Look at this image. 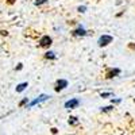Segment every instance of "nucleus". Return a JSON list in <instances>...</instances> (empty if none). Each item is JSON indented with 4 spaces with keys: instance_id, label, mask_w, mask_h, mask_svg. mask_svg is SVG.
Here are the masks:
<instances>
[{
    "instance_id": "obj_8",
    "label": "nucleus",
    "mask_w": 135,
    "mask_h": 135,
    "mask_svg": "<svg viewBox=\"0 0 135 135\" xmlns=\"http://www.w3.org/2000/svg\"><path fill=\"white\" fill-rule=\"evenodd\" d=\"M27 86H28L27 83H22V84H19V85L16 86V92H23Z\"/></svg>"
},
{
    "instance_id": "obj_15",
    "label": "nucleus",
    "mask_w": 135,
    "mask_h": 135,
    "mask_svg": "<svg viewBox=\"0 0 135 135\" xmlns=\"http://www.w3.org/2000/svg\"><path fill=\"white\" fill-rule=\"evenodd\" d=\"M78 11H80V12H84V11H85V7H78Z\"/></svg>"
},
{
    "instance_id": "obj_20",
    "label": "nucleus",
    "mask_w": 135,
    "mask_h": 135,
    "mask_svg": "<svg viewBox=\"0 0 135 135\" xmlns=\"http://www.w3.org/2000/svg\"><path fill=\"white\" fill-rule=\"evenodd\" d=\"M134 101H135V99H134Z\"/></svg>"
},
{
    "instance_id": "obj_4",
    "label": "nucleus",
    "mask_w": 135,
    "mask_h": 135,
    "mask_svg": "<svg viewBox=\"0 0 135 135\" xmlns=\"http://www.w3.org/2000/svg\"><path fill=\"white\" fill-rule=\"evenodd\" d=\"M66 86H68V81L66 80H58L57 81V86H55V92L62 91V89L66 88Z\"/></svg>"
},
{
    "instance_id": "obj_17",
    "label": "nucleus",
    "mask_w": 135,
    "mask_h": 135,
    "mask_svg": "<svg viewBox=\"0 0 135 135\" xmlns=\"http://www.w3.org/2000/svg\"><path fill=\"white\" fill-rule=\"evenodd\" d=\"M7 2H8L9 4H14V3H15V0H7Z\"/></svg>"
},
{
    "instance_id": "obj_9",
    "label": "nucleus",
    "mask_w": 135,
    "mask_h": 135,
    "mask_svg": "<svg viewBox=\"0 0 135 135\" xmlns=\"http://www.w3.org/2000/svg\"><path fill=\"white\" fill-rule=\"evenodd\" d=\"M77 123H78V120H77V118H76V116H70V118H69V124L76 126Z\"/></svg>"
},
{
    "instance_id": "obj_13",
    "label": "nucleus",
    "mask_w": 135,
    "mask_h": 135,
    "mask_svg": "<svg viewBox=\"0 0 135 135\" xmlns=\"http://www.w3.org/2000/svg\"><path fill=\"white\" fill-rule=\"evenodd\" d=\"M112 108H114V107H104V108H101V111H103V112H108V111H111Z\"/></svg>"
},
{
    "instance_id": "obj_14",
    "label": "nucleus",
    "mask_w": 135,
    "mask_h": 135,
    "mask_svg": "<svg viewBox=\"0 0 135 135\" xmlns=\"http://www.w3.org/2000/svg\"><path fill=\"white\" fill-rule=\"evenodd\" d=\"M109 95H111V92H104V93H101V97H107Z\"/></svg>"
},
{
    "instance_id": "obj_19",
    "label": "nucleus",
    "mask_w": 135,
    "mask_h": 135,
    "mask_svg": "<svg viewBox=\"0 0 135 135\" xmlns=\"http://www.w3.org/2000/svg\"><path fill=\"white\" fill-rule=\"evenodd\" d=\"M51 132L53 134H57V128H51Z\"/></svg>"
},
{
    "instance_id": "obj_12",
    "label": "nucleus",
    "mask_w": 135,
    "mask_h": 135,
    "mask_svg": "<svg viewBox=\"0 0 135 135\" xmlns=\"http://www.w3.org/2000/svg\"><path fill=\"white\" fill-rule=\"evenodd\" d=\"M46 2H47V0H37V2H35V6H41V4H45Z\"/></svg>"
},
{
    "instance_id": "obj_10",
    "label": "nucleus",
    "mask_w": 135,
    "mask_h": 135,
    "mask_svg": "<svg viewBox=\"0 0 135 135\" xmlns=\"http://www.w3.org/2000/svg\"><path fill=\"white\" fill-rule=\"evenodd\" d=\"M45 57H46V58H50V60H55V55H54V53H53V51H47Z\"/></svg>"
},
{
    "instance_id": "obj_18",
    "label": "nucleus",
    "mask_w": 135,
    "mask_h": 135,
    "mask_svg": "<svg viewBox=\"0 0 135 135\" xmlns=\"http://www.w3.org/2000/svg\"><path fill=\"white\" fill-rule=\"evenodd\" d=\"M20 69H22V64H19L18 68H16V70H20Z\"/></svg>"
},
{
    "instance_id": "obj_1",
    "label": "nucleus",
    "mask_w": 135,
    "mask_h": 135,
    "mask_svg": "<svg viewBox=\"0 0 135 135\" xmlns=\"http://www.w3.org/2000/svg\"><path fill=\"white\" fill-rule=\"evenodd\" d=\"M53 39L49 37V35H43L41 39H39V46L41 47H49L50 45H51Z\"/></svg>"
},
{
    "instance_id": "obj_7",
    "label": "nucleus",
    "mask_w": 135,
    "mask_h": 135,
    "mask_svg": "<svg viewBox=\"0 0 135 135\" xmlns=\"http://www.w3.org/2000/svg\"><path fill=\"white\" fill-rule=\"evenodd\" d=\"M118 74H120V69H111L107 72V78H112V77H116Z\"/></svg>"
},
{
    "instance_id": "obj_6",
    "label": "nucleus",
    "mask_w": 135,
    "mask_h": 135,
    "mask_svg": "<svg viewBox=\"0 0 135 135\" xmlns=\"http://www.w3.org/2000/svg\"><path fill=\"white\" fill-rule=\"evenodd\" d=\"M72 34H73L74 37H84L86 32H85V28H84V27H77V28H76Z\"/></svg>"
},
{
    "instance_id": "obj_5",
    "label": "nucleus",
    "mask_w": 135,
    "mask_h": 135,
    "mask_svg": "<svg viewBox=\"0 0 135 135\" xmlns=\"http://www.w3.org/2000/svg\"><path fill=\"white\" fill-rule=\"evenodd\" d=\"M49 99V96L47 95H41L39 97H37L35 100H32L31 103H30V107H32V105H35V104H38V103H41V101H45V100H47Z\"/></svg>"
},
{
    "instance_id": "obj_3",
    "label": "nucleus",
    "mask_w": 135,
    "mask_h": 135,
    "mask_svg": "<svg viewBox=\"0 0 135 135\" xmlns=\"http://www.w3.org/2000/svg\"><path fill=\"white\" fill-rule=\"evenodd\" d=\"M112 42V37L111 35H103V37H100L99 38V46H107L108 43Z\"/></svg>"
},
{
    "instance_id": "obj_11",
    "label": "nucleus",
    "mask_w": 135,
    "mask_h": 135,
    "mask_svg": "<svg viewBox=\"0 0 135 135\" xmlns=\"http://www.w3.org/2000/svg\"><path fill=\"white\" fill-rule=\"evenodd\" d=\"M27 103H28V99L26 97V99H23V100H22V101H20V103H19V105L22 107V105H25V104H27Z\"/></svg>"
},
{
    "instance_id": "obj_16",
    "label": "nucleus",
    "mask_w": 135,
    "mask_h": 135,
    "mask_svg": "<svg viewBox=\"0 0 135 135\" xmlns=\"http://www.w3.org/2000/svg\"><path fill=\"white\" fill-rule=\"evenodd\" d=\"M112 103H115V104H119V103H120V100H119V99H116V100H112Z\"/></svg>"
},
{
    "instance_id": "obj_2",
    "label": "nucleus",
    "mask_w": 135,
    "mask_h": 135,
    "mask_svg": "<svg viewBox=\"0 0 135 135\" xmlns=\"http://www.w3.org/2000/svg\"><path fill=\"white\" fill-rule=\"evenodd\" d=\"M78 104H80V100H78V99H72V100H68L66 103H65V108L73 109V108L78 107Z\"/></svg>"
}]
</instances>
